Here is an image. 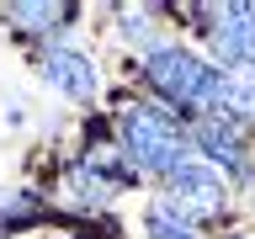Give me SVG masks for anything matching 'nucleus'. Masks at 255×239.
<instances>
[{
    "label": "nucleus",
    "instance_id": "nucleus-3",
    "mask_svg": "<svg viewBox=\"0 0 255 239\" xmlns=\"http://www.w3.org/2000/svg\"><path fill=\"white\" fill-rule=\"evenodd\" d=\"M165 186H170V197L165 202L181 213V218H207V213H218L223 202H229V186H223V175L207 165V159H186V165H175L170 175H165Z\"/></svg>",
    "mask_w": 255,
    "mask_h": 239
},
{
    "label": "nucleus",
    "instance_id": "nucleus-8",
    "mask_svg": "<svg viewBox=\"0 0 255 239\" xmlns=\"http://www.w3.org/2000/svg\"><path fill=\"white\" fill-rule=\"evenodd\" d=\"M207 112H213V122H255V59L250 64H229L218 75V85H213V101H207Z\"/></svg>",
    "mask_w": 255,
    "mask_h": 239
},
{
    "label": "nucleus",
    "instance_id": "nucleus-10",
    "mask_svg": "<svg viewBox=\"0 0 255 239\" xmlns=\"http://www.w3.org/2000/svg\"><path fill=\"white\" fill-rule=\"evenodd\" d=\"M143 234H149V239H202V234H197V223L181 218L170 202H154L149 213H143Z\"/></svg>",
    "mask_w": 255,
    "mask_h": 239
},
{
    "label": "nucleus",
    "instance_id": "nucleus-6",
    "mask_svg": "<svg viewBox=\"0 0 255 239\" xmlns=\"http://www.w3.org/2000/svg\"><path fill=\"white\" fill-rule=\"evenodd\" d=\"M43 80L53 91H64L69 101H96L101 96V69L80 48H48L43 53Z\"/></svg>",
    "mask_w": 255,
    "mask_h": 239
},
{
    "label": "nucleus",
    "instance_id": "nucleus-4",
    "mask_svg": "<svg viewBox=\"0 0 255 239\" xmlns=\"http://www.w3.org/2000/svg\"><path fill=\"white\" fill-rule=\"evenodd\" d=\"M207 21V43L223 64H250L255 59V5H218L197 11Z\"/></svg>",
    "mask_w": 255,
    "mask_h": 239
},
{
    "label": "nucleus",
    "instance_id": "nucleus-11",
    "mask_svg": "<svg viewBox=\"0 0 255 239\" xmlns=\"http://www.w3.org/2000/svg\"><path fill=\"white\" fill-rule=\"evenodd\" d=\"M149 5H117V27H123V37L128 43H143L149 37Z\"/></svg>",
    "mask_w": 255,
    "mask_h": 239
},
{
    "label": "nucleus",
    "instance_id": "nucleus-9",
    "mask_svg": "<svg viewBox=\"0 0 255 239\" xmlns=\"http://www.w3.org/2000/svg\"><path fill=\"white\" fill-rule=\"evenodd\" d=\"M0 16H5L21 37H48V32L69 27L80 11H75V5H27V0H16V5H5Z\"/></svg>",
    "mask_w": 255,
    "mask_h": 239
},
{
    "label": "nucleus",
    "instance_id": "nucleus-2",
    "mask_svg": "<svg viewBox=\"0 0 255 239\" xmlns=\"http://www.w3.org/2000/svg\"><path fill=\"white\" fill-rule=\"evenodd\" d=\"M143 80H149V91L159 101H170V107L191 112V107H207L213 101V85H218V69L207 59H197L191 48H154L149 59H143Z\"/></svg>",
    "mask_w": 255,
    "mask_h": 239
},
{
    "label": "nucleus",
    "instance_id": "nucleus-5",
    "mask_svg": "<svg viewBox=\"0 0 255 239\" xmlns=\"http://www.w3.org/2000/svg\"><path fill=\"white\" fill-rule=\"evenodd\" d=\"M138 181V170L133 165H117V154H85L69 170V191H75V202H85V207H107L112 197L123 186H133Z\"/></svg>",
    "mask_w": 255,
    "mask_h": 239
},
{
    "label": "nucleus",
    "instance_id": "nucleus-7",
    "mask_svg": "<svg viewBox=\"0 0 255 239\" xmlns=\"http://www.w3.org/2000/svg\"><path fill=\"white\" fill-rule=\"evenodd\" d=\"M191 143L202 149V159L218 175H234V181H250V175H255L250 149H245V138H239L229 122H197V127H191Z\"/></svg>",
    "mask_w": 255,
    "mask_h": 239
},
{
    "label": "nucleus",
    "instance_id": "nucleus-1",
    "mask_svg": "<svg viewBox=\"0 0 255 239\" xmlns=\"http://www.w3.org/2000/svg\"><path fill=\"white\" fill-rule=\"evenodd\" d=\"M117 138H123V159L149 175H170L175 165H186V143H191L186 127L149 101H133L117 112Z\"/></svg>",
    "mask_w": 255,
    "mask_h": 239
}]
</instances>
